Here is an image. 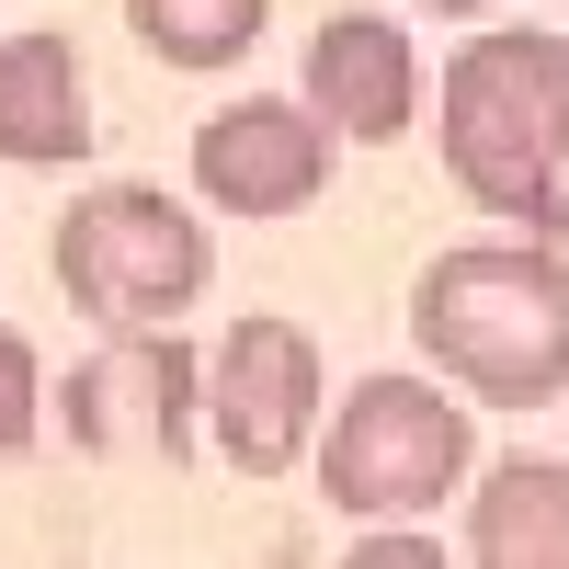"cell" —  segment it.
<instances>
[{
    "label": "cell",
    "mask_w": 569,
    "mask_h": 569,
    "mask_svg": "<svg viewBox=\"0 0 569 569\" xmlns=\"http://www.w3.org/2000/svg\"><path fill=\"white\" fill-rule=\"evenodd\" d=\"M319 342L297 319H228L217 342H206V445L240 467V479H284V467H308L319 445Z\"/></svg>",
    "instance_id": "obj_5"
},
{
    "label": "cell",
    "mask_w": 569,
    "mask_h": 569,
    "mask_svg": "<svg viewBox=\"0 0 569 569\" xmlns=\"http://www.w3.org/2000/svg\"><path fill=\"white\" fill-rule=\"evenodd\" d=\"M421 12H456V23H479V12H501V0H421Z\"/></svg>",
    "instance_id": "obj_14"
},
{
    "label": "cell",
    "mask_w": 569,
    "mask_h": 569,
    "mask_svg": "<svg viewBox=\"0 0 569 569\" xmlns=\"http://www.w3.org/2000/svg\"><path fill=\"white\" fill-rule=\"evenodd\" d=\"M46 433V365H34V342L12 319H0V456H23Z\"/></svg>",
    "instance_id": "obj_12"
},
{
    "label": "cell",
    "mask_w": 569,
    "mask_h": 569,
    "mask_svg": "<svg viewBox=\"0 0 569 569\" xmlns=\"http://www.w3.org/2000/svg\"><path fill=\"white\" fill-rule=\"evenodd\" d=\"M445 182L479 217H512L525 240H569V34L501 23L467 34L433 91Z\"/></svg>",
    "instance_id": "obj_1"
},
{
    "label": "cell",
    "mask_w": 569,
    "mask_h": 569,
    "mask_svg": "<svg viewBox=\"0 0 569 569\" xmlns=\"http://www.w3.org/2000/svg\"><path fill=\"white\" fill-rule=\"evenodd\" d=\"M308 114L330 137H353V149H399L421 126V46L388 23V12H330L308 34Z\"/></svg>",
    "instance_id": "obj_8"
},
{
    "label": "cell",
    "mask_w": 569,
    "mask_h": 569,
    "mask_svg": "<svg viewBox=\"0 0 569 569\" xmlns=\"http://www.w3.org/2000/svg\"><path fill=\"white\" fill-rule=\"evenodd\" d=\"M69 433L91 456H149V467L194 456V433H206V353L182 342V319L114 330V342L69 376Z\"/></svg>",
    "instance_id": "obj_6"
},
{
    "label": "cell",
    "mask_w": 569,
    "mask_h": 569,
    "mask_svg": "<svg viewBox=\"0 0 569 569\" xmlns=\"http://www.w3.org/2000/svg\"><path fill=\"white\" fill-rule=\"evenodd\" d=\"M91 69H80V46L58 23H23V34H0V160L12 171H69L91 149Z\"/></svg>",
    "instance_id": "obj_9"
},
{
    "label": "cell",
    "mask_w": 569,
    "mask_h": 569,
    "mask_svg": "<svg viewBox=\"0 0 569 569\" xmlns=\"http://www.w3.org/2000/svg\"><path fill=\"white\" fill-rule=\"evenodd\" d=\"M365 558H388V569H421V558H433V536H365Z\"/></svg>",
    "instance_id": "obj_13"
},
{
    "label": "cell",
    "mask_w": 569,
    "mask_h": 569,
    "mask_svg": "<svg viewBox=\"0 0 569 569\" xmlns=\"http://www.w3.org/2000/svg\"><path fill=\"white\" fill-rule=\"evenodd\" d=\"M467 558L479 569H569V467L558 456H501L467 490Z\"/></svg>",
    "instance_id": "obj_10"
},
{
    "label": "cell",
    "mask_w": 569,
    "mask_h": 569,
    "mask_svg": "<svg viewBox=\"0 0 569 569\" xmlns=\"http://www.w3.org/2000/svg\"><path fill=\"white\" fill-rule=\"evenodd\" d=\"M273 23V0H126V34L160 69H240Z\"/></svg>",
    "instance_id": "obj_11"
},
{
    "label": "cell",
    "mask_w": 569,
    "mask_h": 569,
    "mask_svg": "<svg viewBox=\"0 0 569 569\" xmlns=\"http://www.w3.org/2000/svg\"><path fill=\"white\" fill-rule=\"evenodd\" d=\"M46 262H58V297L91 330H160L217 284L206 217H182L160 182H91V194H69Z\"/></svg>",
    "instance_id": "obj_4"
},
{
    "label": "cell",
    "mask_w": 569,
    "mask_h": 569,
    "mask_svg": "<svg viewBox=\"0 0 569 569\" xmlns=\"http://www.w3.org/2000/svg\"><path fill=\"white\" fill-rule=\"evenodd\" d=\"M330 137L308 114V91L284 103V91H240V103H217L194 126V194L217 217H308L319 182H330Z\"/></svg>",
    "instance_id": "obj_7"
},
{
    "label": "cell",
    "mask_w": 569,
    "mask_h": 569,
    "mask_svg": "<svg viewBox=\"0 0 569 569\" xmlns=\"http://www.w3.org/2000/svg\"><path fill=\"white\" fill-rule=\"evenodd\" d=\"M410 342L445 388L490 410L569 399V251L547 240H456L410 284Z\"/></svg>",
    "instance_id": "obj_2"
},
{
    "label": "cell",
    "mask_w": 569,
    "mask_h": 569,
    "mask_svg": "<svg viewBox=\"0 0 569 569\" xmlns=\"http://www.w3.org/2000/svg\"><path fill=\"white\" fill-rule=\"evenodd\" d=\"M319 501L353 512V525H388V512H433L456 501V479L479 467V421L456 388L433 376H353L342 410H319Z\"/></svg>",
    "instance_id": "obj_3"
}]
</instances>
